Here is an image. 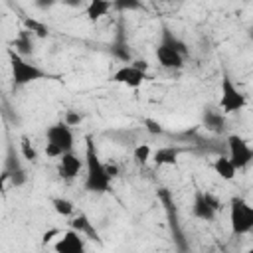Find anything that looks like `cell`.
Listing matches in <instances>:
<instances>
[{
    "instance_id": "1",
    "label": "cell",
    "mask_w": 253,
    "mask_h": 253,
    "mask_svg": "<svg viewBox=\"0 0 253 253\" xmlns=\"http://www.w3.org/2000/svg\"><path fill=\"white\" fill-rule=\"evenodd\" d=\"M111 176L107 174L105 162H101L95 142L91 136H85V190L93 194H103L111 188Z\"/></svg>"
},
{
    "instance_id": "2",
    "label": "cell",
    "mask_w": 253,
    "mask_h": 253,
    "mask_svg": "<svg viewBox=\"0 0 253 253\" xmlns=\"http://www.w3.org/2000/svg\"><path fill=\"white\" fill-rule=\"evenodd\" d=\"M8 57H10V67H12V81L14 85H28V83H34V81H40V79H49L51 75L45 73L42 67L30 63L24 59V55H20L16 49H8Z\"/></svg>"
},
{
    "instance_id": "3",
    "label": "cell",
    "mask_w": 253,
    "mask_h": 253,
    "mask_svg": "<svg viewBox=\"0 0 253 253\" xmlns=\"http://www.w3.org/2000/svg\"><path fill=\"white\" fill-rule=\"evenodd\" d=\"M229 225L233 235H243L253 229V206L241 196L229 200Z\"/></svg>"
},
{
    "instance_id": "4",
    "label": "cell",
    "mask_w": 253,
    "mask_h": 253,
    "mask_svg": "<svg viewBox=\"0 0 253 253\" xmlns=\"http://www.w3.org/2000/svg\"><path fill=\"white\" fill-rule=\"evenodd\" d=\"M245 107H247V97L231 81V77L227 73H223L221 83H219V109H221V113L223 115H235V113L243 111Z\"/></svg>"
},
{
    "instance_id": "5",
    "label": "cell",
    "mask_w": 253,
    "mask_h": 253,
    "mask_svg": "<svg viewBox=\"0 0 253 253\" xmlns=\"http://www.w3.org/2000/svg\"><path fill=\"white\" fill-rule=\"evenodd\" d=\"M227 152H229V160L233 162V166L237 170L247 168L253 160V148L239 134H229L227 136Z\"/></svg>"
},
{
    "instance_id": "6",
    "label": "cell",
    "mask_w": 253,
    "mask_h": 253,
    "mask_svg": "<svg viewBox=\"0 0 253 253\" xmlns=\"http://www.w3.org/2000/svg\"><path fill=\"white\" fill-rule=\"evenodd\" d=\"M111 79H113L115 83H121V85L130 87V89H138V87L148 79V73L142 71V69H138V67L132 65V63H125V65H121V67L113 73Z\"/></svg>"
},
{
    "instance_id": "7",
    "label": "cell",
    "mask_w": 253,
    "mask_h": 253,
    "mask_svg": "<svg viewBox=\"0 0 253 253\" xmlns=\"http://www.w3.org/2000/svg\"><path fill=\"white\" fill-rule=\"evenodd\" d=\"M45 138H47V142L57 144L63 152L73 150V132H71V126H69L65 121L47 126V130H45Z\"/></svg>"
},
{
    "instance_id": "8",
    "label": "cell",
    "mask_w": 253,
    "mask_h": 253,
    "mask_svg": "<svg viewBox=\"0 0 253 253\" xmlns=\"http://www.w3.org/2000/svg\"><path fill=\"white\" fill-rule=\"evenodd\" d=\"M83 233H79L77 229H67L59 235V239L55 241L53 249L57 253H83L85 251V239L81 237Z\"/></svg>"
},
{
    "instance_id": "9",
    "label": "cell",
    "mask_w": 253,
    "mask_h": 253,
    "mask_svg": "<svg viewBox=\"0 0 253 253\" xmlns=\"http://www.w3.org/2000/svg\"><path fill=\"white\" fill-rule=\"evenodd\" d=\"M83 164L85 160H81L73 150H67L59 156V176L63 180H73L79 176V170Z\"/></svg>"
},
{
    "instance_id": "10",
    "label": "cell",
    "mask_w": 253,
    "mask_h": 253,
    "mask_svg": "<svg viewBox=\"0 0 253 253\" xmlns=\"http://www.w3.org/2000/svg\"><path fill=\"white\" fill-rule=\"evenodd\" d=\"M184 57H186L184 53H180V51H176V49H172V47H168L164 43H158V47H156V59L166 69L184 67Z\"/></svg>"
},
{
    "instance_id": "11",
    "label": "cell",
    "mask_w": 253,
    "mask_h": 253,
    "mask_svg": "<svg viewBox=\"0 0 253 253\" xmlns=\"http://www.w3.org/2000/svg\"><path fill=\"white\" fill-rule=\"evenodd\" d=\"M192 213H194V217H198V219H202V221H211V219L215 217L217 210H213V208L208 204V200H206L204 192H202V190H198V192L194 194Z\"/></svg>"
},
{
    "instance_id": "12",
    "label": "cell",
    "mask_w": 253,
    "mask_h": 253,
    "mask_svg": "<svg viewBox=\"0 0 253 253\" xmlns=\"http://www.w3.org/2000/svg\"><path fill=\"white\" fill-rule=\"evenodd\" d=\"M111 53H113L119 61H123V63H130V61H132L123 26H119V30H117V34H115V40H113V43H111Z\"/></svg>"
},
{
    "instance_id": "13",
    "label": "cell",
    "mask_w": 253,
    "mask_h": 253,
    "mask_svg": "<svg viewBox=\"0 0 253 253\" xmlns=\"http://www.w3.org/2000/svg\"><path fill=\"white\" fill-rule=\"evenodd\" d=\"M111 8H113L111 0H89V4L85 8V16L89 22H99L101 18H105L109 14Z\"/></svg>"
},
{
    "instance_id": "14",
    "label": "cell",
    "mask_w": 253,
    "mask_h": 253,
    "mask_svg": "<svg viewBox=\"0 0 253 253\" xmlns=\"http://www.w3.org/2000/svg\"><path fill=\"white\" fill-rule=\"evenodd\" d=\"M32 38H34V34L24 28V30H20L18 36L10 42V45H12V49H16L20 55H30V53L34 51V42H32Z\"/></svg>"
},
{
    "instance_id": "15",
    "label": "cell",
    "mask_w": 253,
    "mask_h": 253,
    "mask_svg": "<svg viewBox=\"0 0 253 253\" xmlns=\"http://www.w3.org/2000/svg\"><path fill=\"white\" fill-rule=\"evenodd\" d=\"M178 156H180V148L162 146L152 154V162H154V166H172L178 162Z\"/></svg>"
},
{
    "instance_id": "16",
    "label": "cell",
    "mask_w": 253,
    "mask_h": 253,
    "mask_svg": "<svg viewBox=\"0 0 253 253\" xmlns=\"http://www.w3.org/2000/svg\"><path fill=\"white\" fill-rule=\"evenodd\" d=\"M213 172L221 178V180H233L235 174H237V168L233 166V162L229 160V156H217L211 164Z\"/></svg>"
},
{
    "instance_id": "17",
    "label": "cell",
    "mask_w": 253,
    "mask_h": 253,
    "mask_svg": "<svg viewBox=\"0 0 253 253\" xmlns=\"http://www.w3.org/2000/svg\"><path fill=\"white\" fill-rule=\"evenodd\" d=\"M69 225H71L73 229H77L79 233H83V235H87V237L99 241V233H97V229L91 225V221H89V217H87L85 213H77V215L69 221Z\"/></svg>"
},
{
    "instance_id": "18",
    "label": "cell",
    "mask_w": 253,
    "mask_h": 253,
    "mask_svg": "<svg viewBox=\"0 0 253 253\" xmlns=\"http://www.w3.org/2000/svg\"><path fill=\"white\" fill-rule=\"evenodd\" d=\"M202 119H204L206 128H210V130H213V132H221V130L225 128V115H223V113H217V111L206 109Z\"/></svg>"
},
{
    "instance_id": "19",
    "label": "cell",
    "mask_w": 253,
    "mask_h": 253,
    "mask_svg": "<svg viewBox=\"0 0 253 253\" xmlns=\"http://www.w3.org/2000/svg\"><path fill=\"white\" fill-rule=\"evenodd\" d=\"M160 43H164V45H168V47H172V49H176V51H180V53H188V47H186V43L180 40V38H176L168 28H162V40H160Z\"/></svg>"
},
{
    "instance_id": "20",
    "label": "cell",
    "mask_w": 253,
    "mask_h": 253,
    "mask_svg": "<svg viewBox=\"0 0 253 253\" xmlns=\"http://www.w3.org/2000/svg\"><path fill=\"white\" fill-rule=\"evenodd\" d=\"M51 206H53L55 213H59V215H63V217H69V215H73V211H75L73 202L67 200V198H53V200H51Z\"/></svg>"
},
{
    "instance_id": "21",
    "label": "cell",
    "mask_w": 253,
    "mask_h": 253,
    "mask_svg": "<svg viewBox=\"0 0 253 253\" xmlns=\"http://www.w3.org/2000/svg\"><path fill=\"white\" fill-rule=\"evenodd\" d=\"M24 28L30 30V32H32L34 36H38V38H47V34H49L47 26H45L43 22L36 20V18H24Z\"/></svg>"
},
{
    "instance_id": "22",
    "label": "cell",
    "mask_w": 253,
    "mask_h": 253,
    "mask_svg": "<svg viewBox=\"0 0 253 253\" xmlns=\"http://www.w3.org/2000/svg\"><path fill=\"white\" fill-rule=\"evenodd\" d=\"M20 150H22V156H24L26 160H30V162H36V160H38V150L34 148L32 140H30L26 134L20 136Z\"/></svg>"
},
{
    "instance_id": "23",
    "label": "cell",
    "mask_w": 253,
    "mask_h": 253,
    "mask_svg": "<svg viewBox=\"0 0 253 253\" xmlns=\"http://www.w3.org/2000/svg\"><path fill=\"white\" fill-rule=\"evenodd\" d=\"M132 158L136 164H146L150 158H152V150L148 144H138L134 150H132Z\"/></svg>"
},
{
    "instance_id": "24",
    "label": "cell",
    "mask_w": 253,
    "mask_h": 253,
    "mask_svg": "<svg viewBox=\"0 0 253 253\" xmlns=\"http://www.w3.org/2000/svg\"><path fill=\"white\" fill-rule=\"evenodd\" d=\"M113 8H117L119 12H130V10H140L144 8L140 0H111Z\"/></svg>"
},
{
    "instance_id": "25",
    "label": "cell",
    "mask_w": 253,
    "mask_h": 253,
    "mask_svg": "<svg viewBox=\"0 0 253 253\" xmlns=\"http://www.w3.org/2000/svg\"><path fill=\"white\" fill-rule=\"evenodd\" d=\"M10 180H12V186H22V184H26L28 176H26V172L22 168H18V170L10 172Z\"/></svg>"
},
{
    "instance_id": "26",
    "label": "cell",
    "mask_w": 253,
    "mask_h": 253,
    "mask_svg": "<svg viewBox=\"0 0 253 253\" xmlns=\"http://www.w3.org/2000/svg\"><path fill=\"white\" fill-rule=\"evenodd\" d=\"M63 121H65L69 126H75V125H79V123L83 121V115H81V113H77V111H67Z\"/></svg>"
},
{
    "instance_id": "27",
    "label": "cell",
    "mask_w": 253,
    "mask_h": 253,
    "mask_svg": "<svg viewBox=\"0 0 253 253\" xmlns=\"http://www.w3.org/2000/svg\"><path fill=\"white\" fill-rule=\"evenodd\" d=\"M144 125H146V130L150 132V134H162V125L158 123V121H154V119H144Z\"/></svg>"
},
{
    "instance_id": "28",
    "label": "cell",
    "mask_w": 253,
    "mask_h": 253,
    "mask_svg": "<svg viewBox=\"0 0 253 253\" xmlns=\"http://www.w3.org/2000/svg\"><path fill=\"white\" fill-rule=\"evenodd\" d=\"M61 154H63V150L57 144H53V142H47L45 144V156L47 158H59Z\"/></svg>"
},
{
    "instance_id": "29",
    "label": "cell",
    "mask_w": 253,
    "mask_h": 253,
    "mask_svg": "<svg viewBox=\"0 0 253 253\" xmlns=\"http://www.w3.org/2000/svg\"><path fill=\"white\" fill-rule=\"evenodd\" d=\"M204 196H206V200H208V204L213 208V210H217L219 211V208H221V202L213 196V194H210V192H204Z\"/></svg>"
},
{
    "instance_id": "30",
    "label": "cell",
    "mask_w": 253,
    "mask_h": 253,
    "mask_svg": "<svg viewBox=\"0 0 253 253\" xmlns=\"http://www.w3.org/2000/svg\"><path fill=\"white\" fill-rule=\"evenodd\" d=\"M55 2H57V0H36V8H40V10H47V8H51Z\"/></svg>"
},
{
    "instance_id": "31",
    "label": "cell",
    "mask_w": 253,
    "mask_h": 253,
    "mask_svg": "<svg viewBox=\"0 0 253 253\" xmlns=\"http://www.w3.org/2000/svg\"><path fill=\"white\" fill-rule=\"evenodd\" d=\"M105 168H107V174H109L111 178H117V176H119V166H117V164L111 162V164H105Z\"/></svg>"
},
{
    "instance_id": "32",
    "label": "cell",
    "mask_w": 253,
    "mask_h": 253,
    "mask_svg": "<svg viewBox=\"0 0 253 253\" xmlns=\"http://www.w3.org/2000/svg\"><path fill=\"white\" fill-rule=\"evenodd\" d=\"M55 235H61V231H59V229H49V231H45V233H43V243H47V241L53 239Z\"/></svg>"
},
{
    "instance_id": "33",
    "label": "cell",
    "mask_w": 253,
    "mask_h": 253,
    "mask_svg": "<svg viewBox=\"0 0 253 253\" xmlns=\"http://www.w3.org/2000/svg\"><path fill=\"white\" fill-rule=\"evenodd\" d=\"M132 65H136L138 69H142V71H148V61H144V59H132L130 61Z\"/></svg>"
},
{
    "instance_id": "34",
    "label": "cell",
    "mask_w": 253,
    "mask_h": 253,
    "mask_svg": "<svg viewBox=\"0 0 253 253\" xmlns=\"http://www.w3.org/2000/svg\"><path fill=\"white\" fill-rule=\"evenodd\" d=\"M65 6H69V8H79L81 4H83V0H61Z\"/></svg>"
},
{
    "instance_id": "35",
    "label": "cell",
    "mask_w": 253,
    "mask_h": 253,
    "mask_svg": "<svg viewBox=\"0 0 253 253\" xmlns=\"http://www.w3.org/2000/svg\"><path fill=\"white\" fill-rule=\"evenodd\" d=\"M164 2H168V0H164Z\"/></svg>"
}]
</instances>
